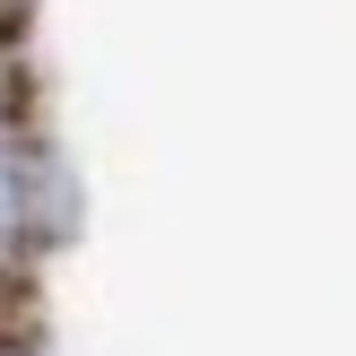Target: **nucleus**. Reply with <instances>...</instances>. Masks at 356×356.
I'll return each instance as SVG.
<instances>
[{
  "label": "nucleus",
  "instance_id": "f257e3e1",
  "mask_svg": "<svg viewBox=\"0 0 356 356\" xmlns=\"http://www.w3.org/2000/svg\"><path fill=\"white\" fill-rule=\"evenodd\" d=\"M0 356H35V348H17V339H9V348H0Z\"/></svg>",
  "mask_w": 356,
  "mask_h": 356
}]
</instances>
